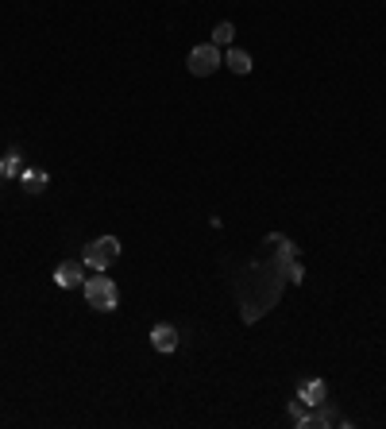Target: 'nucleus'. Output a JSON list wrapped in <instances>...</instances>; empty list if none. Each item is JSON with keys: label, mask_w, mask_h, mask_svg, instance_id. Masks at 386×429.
<instances>
[{"label": "nucleus", "mask_w": 386, "mask_h": 429, "mask_svg": "<svg viewBox=\"0 0 386 429\" xmlns=\"http://www.w3.org/2000/svg\"><path fill=\"white\" fill-rule=\"evenodd\" d=\"M85 302H89V310H100V313H112L116 305H120V290H116L112 279H85Z\"/></svg>", "instance_id": "nucleus-1"}, {"label": "nucleus", "mask_w": 386, "mask_h": 429, "mask_svg": "<svg viewBox=\"0 0 386 429\" xmlns=\"http://www.w3.org/2000/svg\"><path fill=\"white\" fill-rule=\"evenodd\" d=\"M116 259H120V240H116V236H100V240H89V244H85L81 263L93 267V271H108Z\"/></svg>", "instance_id": "nucleus-2"}, {"label": "nucleus", "mask_w": 386, "mask_h": 429, "mask_svg": "<svg viewBox=\"0 0 386 429\" xmlns=\"http://www.w3.org/2000/svg\"><path fill=\"white\" fill-rule=\"evenodd\" d=\"M224 62L220 47H213V43H205V47H193L189 58H185V66H189L193 78H208V74H216V66Z\"/></svg>", "instance_id": "nucleus-3"}, {"label": "nucleus", "mask_w": 386, "mask_h": 429, "mask_svg": "<svg viewBox=\"0 0 386 429\" xmlns=\"http://www.w3.org/2000/svg\"><path fill=\"white\" fill-rule=\"evenodd\" d=\"M298 398L305 406H321L324 398H328V383L324 379H301L298 383Z\"/></svg>", "instance_id": "nucleus-4"}, {"label": "nucleus", "mask_w": 386, "mask_h": 429, "mask_svg": "<svg viewBox=\"0 0 386 429\" xmlns=\"http://www.w3.org/2000/svg\"><path fill=\"white\" fill-rule=\"evenodd\" d=\"M81 263H74V259H66V263H58V267H54V282H58V286L62 290H74V286H81Z\"/></svg>", "instance_id": "nucleus-5"}, {"label": "nucleus", "mask_w": 386, "mask_h": 429, "mask_svg": "<svg viewBox=\"0 0 386 429\" xmlns=\"http://www.w3.org/2000/svg\"><path fill=\"white\" fill-rule=\"evenodd\" d=\"M151 348L154 352H174L178 348V329L174 325H154L151 329Z\"/></svg>", "instance_id": "nucleus-6"}, {"label": "nucleus", "mask_w": 386, "mask_h": 429, "mask_svg": "<svg viewBox=\"0 0 386 429\" xmlns=\"http://www.w3.org/2000/svg\"><path fill=\"white\" fill-rule=\"evenodd\" d=\"M224 66H228L232 74H251V55H247V51H228V55H224Z\"/></svg>", "instance_id": "nucleus-7"}, {"label": "nucleus", "mask_w": 386, "mask_h": 429, "mask_svg": "<svg viewBox=\"0 0 386 429\" xmlns=\"http://www.w3.org/2000/svg\"><path fill=\"white\" fill-rule=\"evenodd\" d=\"M23 190H27V194H43L46 190V171H23Z\"/></svg>", "instance_id": "nucleus-8"}, {"label": "nucleus", "mask_w": 386, "mask_h": 429, "mask_svg": "<svg viewBox=\"0 0 386 429\" xmlns=\"http://www.w3.org/2000/svg\"><path fill=\"white\" fill-rule=\"evenodd\" d=\"M232 39H236V27H232L228 20H224V24H216V27H213V47H228Z\"/></svg>", "instance_id": "nucleus-9"}, {"label": "nucleus", "mask_w": 386, "mask_h": 429, "mask_svg": "<svg viewBox=\"0 0 386 429\" xmlns=\"http://www.w3.org/2000/svg\"><path fill=\"white\" fill-rule=\"evenodd\" d=\"M0 174H4V178H15V174H20V151H8V155L0 159Z\"/></svg>", "instance_id": "nucleus-10"}, {"label": "nucleus", "mask_w": 386, "mask_h": 429, "mask_svg": "<svg viewBox=\"0 0 386 429\" xmlns=\"http://www.w3.org/2000/svg\"><path fill=\"white\" fill-rule=\"evenodd\" d=\"M290 414H293V425H309V414H305V402H301V398L290 402Z\"/></svg>", "instance_id": "nucleus-11"}]
</instances>
